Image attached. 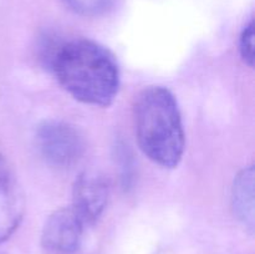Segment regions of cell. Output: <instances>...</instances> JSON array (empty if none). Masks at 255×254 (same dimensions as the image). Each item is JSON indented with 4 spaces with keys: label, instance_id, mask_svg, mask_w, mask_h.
<instances>
[{
    "label": "cell",
    "instance_id": "obj_1",
    "mask_svg": "<svg viewBox=\"0 0 255 254\" xmlns=\"http://www.w3.org/2000/svg\"><path fill=\"white\" fill-rule=\"evenodd\" d=\"M57 82L75 100L107 107L120 90V67L114 54L99 42L84 37L57 44L50 54Z\"/></svg>",
    "mask_w": 255,
    "mask_h": 254
},
{
    "label": "cell",
    "instance_id": "obj_2",
    "mask_svg": "<svg viewBox=\"0 0 255 254\" xmlns=\"http://www.w3.org/2000/svg\"><path fill=\"white\" fill-rule=\"evenodd\" d=\"M137 143L153 163L174 168L186 147L181 111L174 95L163 86L144 87L133 104Z\"/></svg>",
    "mask_w": 255,
    "mask_h": 254
},
{
    "label": "cell",
    "instance_id": "obj_3",
    "mask_svg": "<svg viewBox=\"0 0 255 254\" xmlns=\"http://www.w3.org/2000/svg\"><path fill=\"white\" fill-rule=\"evenodd\" d=\"M36 147L45 162L54 167H71L85 151L81 133L64 121H45L36 131Z\"/></svg>",
    "mask_w": 255,
    "mask_h": 254
},
{
    "label": "cell",
    "instance_id": "obj_4",
    "mask_svg": "<svg viewBox=\"0 0 255 254\" xmlns=\"http://www.w3.org/2000/svg\"><path fill=\"white\" fill-rule=\"evenodd\" d=\"M86 226L71 207L52 212L42 228L41 243L54 254H72L79 249Z\"/></svg>",
    "mask_w": 255,
    "mask_h": 254
},
{
    "label": "cell",
    "instance_id": "obj_5",
    "mask_svg": "<svg viewBox=\"0 0 255 254\" xmlns=\"http://www.w3.org/2000/svg\"><path fill=\"white\" fill-rule=\"evenodd\" d=\"M109 196V183L101 174L82 172L72 187L71 208L85 226H92L106 209Z\"/></svg>",
    "mask_w": 255,
    "mask_h": 254
},
{
    "label": "cell",
    "instance_id": "obj_6",
    "mask_svg": "<svg viewBox=\"0 0 255 254\" xmlns=\"http://www.w3.org/2000/svg\"><path fill=\"white\" fill-rule=\"evenodd\" d=\"M25 212V197L14 178L0 173V244L12 236Z\"/></svg>",
    "mask_w": 255,
    "mask_h": 254
},
{
    "label": "cell",
    "instance_id": "obj_7",
    "mask_svg": "<svg viewBox=\"0 0 255 254\" xmlns=\"http://www.w3.org/2000/svg\"><path fill=\"white\" fill-rule=\"evenodd\" d=\"M232 208L234 216L249 231H254V167H244L234 179L232 188Z\"/></svg>",
    "mask_w": 255,
    "mask_h": 254
},
{
    "label": "cell",
    "instance_id": "obj_8",
    "mask_svg": "<svg viewBox=\"0 0 255 254\" xmlns=\"http://www.w3.org/2000/svg\"><path fill=\"white\" fill-rule=\"evenodd\" d=\"M69 9L82 16H97L109 9L112 0H62Z\"/></svg>",
    "mask_w": 255,
    "mask_h": 254
},
{
    "label": "cell",
    "instance_id": "obj_9",
    "mask_svg": "<svg viewBox=\"0 0 255 254\" xmlns=\"http://www.w3.org/2000/svg\"><path fill=\"white\" fill-rule=\"evenodd\" d=\"M239 54L249 67L254 66V21L246 25L239 36Z\"/></svg>",
    "mask_w": 255,
    "mask_h": 254
}]
</instances>
